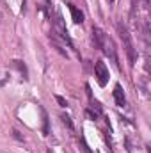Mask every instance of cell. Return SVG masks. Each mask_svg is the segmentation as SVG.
<instances>
[{"mask_svg":"<svg viewBox=\"0 0 151 153\" xmlns=\"http://www.w3.org/2000/svg\"><path fill=\"white\" fill-rule=\"evenodd\" d=\"M117 32H119L121 41H123V48H124V52H126V55H128V61H130V64L133 66L135 61H137V52H135V45H133L132 34L128 32V29H126L124 23H117Z\"/></svg>","mask_w":151,"mask_h":153,"instance_id":"6da1fadb","label":"cell"},{"mask_svg":"<svg viewBox=\"0 0 151 153\" xmlns=\"http://www.w3.org/2000/svg\"><path fill=\"white\" fill-rule=\"evenodd\" d=\"M94 76H96V82L101 87L107 85V82H109V68L105 66L103 61H96V64H94Z\"/></svg>","mask_w":151,"mask_h":153,"instance_id":"7a4b0ae2","label":"cell"},{"mask_svg":"<svg viewBox=\"0 0 151 153\" xmlns=\"http://www.w3.org/2000/svg\"><path fill=\"white\" fill-rule=\"evenodd\" d=\"M55 30L59 32V36L62 38V41H66V43H68V46H71V48H73L71 38H70V34H68V30H66V27H64L62 16H61V13H59V11H57V14H55Z\"/></svg>","mask_w":151,"mask_h":153,"instance_id":"3957f363","label":"cell"},{"mask_svg":"<svg viewBox=\"0 0 151 153\" xmlns=\"http://www.w3.org/2000/svg\"><path fill=\"white\" fill-rule=\"evenodd\" d=\"M107 57H110V61L112 62H115L117 64V53H115V48H114V43H112V39L109 38H105V41H103V45H101V48H100Z\"/></svg>","mask_w":151,"mask_h":153,"instance_id":"277c9868","label":"cell"},{"mask_svg":"<svg viewBox=\"0 0 151 153\" xmlns=\"http://www.w3.org/2000/svg\"><path fill=\"white\" fill-rule=\"evenodd\" d=\"M112 94H114V100H115V103H117L119 107H124V105H126V96H124V91H123L121 84H115V87H114Z\"/></svg>","mask_w":151,"mask_h":153,"instance_id":"5b68a950","label":"cell"},{"mask_svg":"<svg viewBox=\"0 0 151 153\" xmlns=\"http://www.w3.org/2000/svg\"><path fill=\"white\" fill-rule=\"evenodd\" d=\"M105 38H107V34H105L100 27H93V43L96 45V48H101Z\"/></svg>","mask_w":151,"mask_h":153,"instance_id":"8992f818","label":"cell"},{"mask_svg":"<svg viewBox=\"0 0 151 153\" xmlns=\"http://www.w3.org/2000/svg\"><path fill=\"white\" fill-rule=\"evenodd\" d=\"M70 13H71V18H73L75 23H82V22H84V13H82L76 5L70 4Z\"/></svg>","mask_w":151,"mask_h":153,"instance_id":"52a82bcc","label":"cell"},{"mask_svg":"<svg viewBox=\"0 0 151 153\" xmlns=\"http://www.w3.org/2000/svg\"><path fill=\"white\" fill-rule=\"evenodd\" d=\"M39 111H41V116H43V135H48L50 134V128H48V114H46V111L43 107H39Z\"/></svg>","mask_w":151,"mask_h":153,"instance_id":"ba28073f","label":"cell"},{"mask_svg":"<svg viewBox=\"0 0 151 153\" xmlns=\"http://www.w3.org/2000/svg\"><path fill=\"white\" fill-rule=\"evenodd\" d=\"M13 64L21 71V75H23V78H27V68H25V64L21 62V61H13Z\"/></svg>","mask_w":151,"mask_h":153,"instance_id":"9c48e42d","label":"cell"},{"mask_svg":"<svg viewBox=\"0 0 151 153\" xmlns=\"http://www.w3.org/2000/svg\"><path fill=\"white\" fill-rule=\"evenodd\" d=\"M61 117H62V121H64V125H66V126H68L70 130H73V123H71V117H70V116H66V114H62Z\"/></svg>","mask_w":151,"mask_h":153,"instance_id":"30bf717a","label":"cell"},{"mask_svg":"<svg viewBox=\"0 0 151 153\" xmlns=\"http://www.w3.org/2000/svg\"><path fill=\"white\" fill-rule=\"evenodd\" d=\"M55 100L59 102V105H61V107H68V102H66L62 96H59V94H57V96H55Z\"/></svg>","mask_w":151,"mask_h":153,"instance_id":"8fae6325","label":"cell"},{"mask_svg":"<svg viewBox=\"0 0 151 153\" xmlns=\"http://www.w3.org/2000/svg\"><path fill=\"white\" fill-rule=\"evenodd\" d=\"M87 116H89V117H91V119H94V121H96V119H98V112H93V111H91V109H87Z\"/></svg>","mask_w":151,"mask_h":153,"instance_id":"7c38bea8","label":"cell"},{"mask_svg":"<svg viewBox=\"0 0 151 153\" xmlns=\"http://www.w3.org/2000/svg\"><path fill=\"white\" fill-rule=\"evenodd\" d=\"M4 85H5V78H4V80H0V87H4Z\"/></svg>","mask_w":151,"mask_h":153,"instance_id":"4fadbf2b","label":"cell"},{"mask_svg":"<svg viewBox=\"0 0 151 153\" xmlns=\"http://www.w3.org/2000/svg\"><path fill=\"white\" fill-rule=\"evenodd\" d=\"M144 5L148 7V5H150V0H144Z\"/></svg>","mask_w":151,"mask_h":153,"instance_id":"5bb4252c","label":"cell"},{"mask_svg":"<svg viewBox=\"0 0 151 153\" xmlns=\"http://www.w3.org/2000/svg\"><path fill=\"white\" fill-rule=\"evenodd\" d=\"M110 2H112V4H114V0H110Z\"/></svg>","mask_w":151,"mask_h":153,"instance_id":"9a60e30c","label":"cell"},{"mask_svg":"<svg viewBox=\"0 0 151 153\" xmlns=\"http://www.w3.org/2000/svg\"><path fill=\"white\" fill-rule=\"evenodd\" d=\"M48 153H50V152H48Z\"/></svg>","mask_w":151,"mask_h":153,"instance_id":"2e32d148","label":"cell"}]
</instances>
